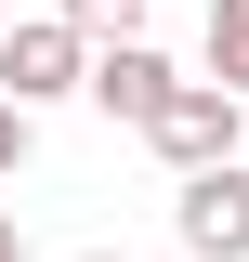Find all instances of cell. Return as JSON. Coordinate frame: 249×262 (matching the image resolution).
Returning a JSON list of instances; mask_svg holds the SVG:
<instances>
[{"instance_id":"obj_8","label":"cell","mask_w":249,"mask_h":262,"mask_svg":"<svg viewBox=\"0 0 249 262\" xmlns=\"http://www.w3.org/2000/svg\"><path fill=\"white\" fill-rule=\"evenodd\" d=\"M0 262H27V223H13V210H0Z\"/></svg>"},{"instance_id":"obj_3","label":"cell","mask_w":249,"mask_h":262,"mask_svg":"<svg viewBox=\"0 0 249 262\" xmlns=\"http://www.w3.org/2000/svg\"><path fill=\"white\" fill-rule=\"evenodd\" d=\"M171 223H184V262H249V158L184 170L171 184Z\"/></svg>"},{"instance_id":"obj_2","label":"cell","mask_w":249,"mask_h":262,"mask_svg":"<svg viewBox=\"0 0 249 262\" xmlns=\"http://www.w3.org/2000/svg\"><path fill=\"white\" fill-rule=\"evenodd\" d=\"M0 92L27 105H66V92H92V39L66 27V13H27V27H0Z\"/></svg>"},{"instance_id":"obj_9","label":"cell","mask_w":249,"mask_h":262,"mask_svg":"<svg viewBox=\"0 0 249 262\" xmlns=\"http://www.w3.org/2000/svg\"><path fill=\"white\" fill-rule=\"evenodd\" d=\"M79 262H118V249H79Z\"/></svg>"},{"instance_id":"obj_7","label":"cell","mask_w":249,"mask_h":262,"mask_svg":"<svg viewBox=\"0 0 249 262\" xmlns=\"http://www.w3.org/2000/svg\"><path fill=\"white\" fill-rule=\"evenodd\" d=\"M13 170H27V105L0 92V184H13Z\"/></svg>"},{"instance_id":"obj_1","label":"cell","mask_w":249,"mask_h":262,"mask_svg":"<svg viewBox=\"0 0 249 262\" xmlns=\"http://www.w3.org/2000/svg\"><path fill=\"white\" fill-rule=\"evenodd\" d=\"M144 144L171 170H223V158H249V92H223V79H171V105L144 118Z\"/></svg>"},{"instance_id":"obj_10","label":"cell","mask_w":249,"mask_h":262,"mask_svg":"<svg viewBox=\"0 0 249 262\" xmlns=\"http://www.w3.org/2000/svg\"><path fill=\"white\" fill-rule=\"evenodd\" d=\"M0 27H13V13H0Z\"/></svg>"},{"instance_id":"obj_4","label":"cell","mask_w":249,"mask_h":262,"mask_svg":"<svg viewBox=\"0 0 249 262\" xmlns=\"http://www.w3.org/2000/svg\"><path fill=\"white\" fill-rule=\"evenodd\" d=\"M92 105L144 131L157 105H171V53H157V39H92Z\"/></svg>"},{"instance_id":"obj_5","label":"cell","mask_w":249,"mask_h":262,"mask_svg":"<svg viewBox=\"0 0 249 262\" xmlns=\"http://www.w3.org/2000/svg\"><path fill=\"white\" fill-rule=\"evenodd\" d=\"M210 79L249 92V0H210Z\"/></svg>"},{"instance_id":"obj_6","label":"cell","mask_w":249,"mask_h":262,"mask_svg":"<svg viewBox=\"0 0 249 262\" xmlns=\"http://www.w3.org/2000/svg\"><path fill=\"white\" fill-rule=\"evenodd\" d=\"M79 39H144V0H53Z\"/></svg>"}]
</instances>
